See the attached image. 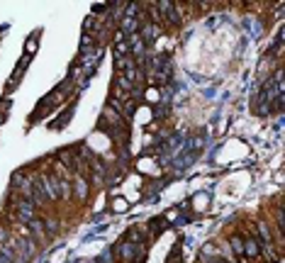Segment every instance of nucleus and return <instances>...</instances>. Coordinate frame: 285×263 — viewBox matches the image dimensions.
<instances>
[{
  "instance_id": "4468645a",
  "label": "nucleus",
  "mask_w": 285,
  "mask_h": 263,
  "mask_svg": "<svg viewBox=\"0 0 285 263\" xmlns=\"http://www.w3.org/2000/svg\"><path fill=\"white\" fill-rule=\"evenodd\" d=\"M42 224H44V232H47V236H51V234L59 232V219H54V217H44V219H42Z\"/></svg>"
},
{
  "instance_id": "dca6fc26",
  "label": "nucleus",
  "mask_w": 285,
  "mask_h": 263,
  "mask_svg": "<svg viewBox=\"0 0 285 263\" xmlns=\"http://www.w3.org/2000/svg\"><path fill=\"white\" fill-rule=\"evenodd\" d=\"M229 248H232L237 256H244V239H241V236H232V239H229Z\"/></svg>"
},
{
  "instance_id": "20e7f679",
  "label": "nucleus",
  "mask_w": 285,
  "mask_h": 263,
  "mask_svg": "<svg viewBox=\"0 0 285 263\" xmlns=\"http://www.w3.org/2000/svg\"><path fill=\"white\" fill-rule=\"evenodd\" d=\"M117 256H120L122 263H132L134 256H137V244H134V241H122V244L117 246Z\"/></svg>"
},
{
  "instance_id": "f03ea898",
  "label": "nucleus",
  "mask_w": 285,
  "mask_h": 263,
  "mask_svg": "<svg viewBox=\"0 0 285 263\" xmlns=\"http://www.w3.org/2000/svg\"><path fill=\"white\" fill-rule=\"evenodd\" d=\"M39 183L44 188V193H47V200H61V193H59V176L56 173H44L42 178H39Z\"/></svg>"
},
{
  "instance_id": "aec40b11",
  "label": "nucleus",
  "mask_w": 285,
  "mask_h": 263,
  "mask_svg": "<svg viewBox=\"0 0 285 263\" xmlns=\"http://www.w3.org/2000/svg\"><path fill=\"white\" fill-rule=\"evenodd\" d=\"M8 108H10V100L3 98V103H0V112H8Z\"/></svg>"
},
{
  "instance_id": "ddd939ff",
  "label": "nucleus",
  "mask_w": 285,
  "mask_h": 263,
  "mask_svg": "<svg viewBox=\"0 0 285 263\" xmlns=\"http://www.w3.org/2000/svg\"><path fill=\"white\" fill-rule=\"evenodd\" d=\"M166 227H168V222H166L163 217H156V219H151V222H149V234H151V236H158V234L163 232Z\"/></svg>"
},
{
  "instance_id": "6ab92c4d",
  "label": "nucleus",
  "mask_w": 285,
  "mask_h": 263,
  "mask_svg": "<svg viewBox=\"0 0 285 263\" xmlns=\"http://www.w3.org/2000/svg\"><path fill=\"white\" fill-rule=\"evenodd\" d=\"M115 202H117V205H115V210H117V212H125V210H127V202L125 200H115Z\"/></svg>"
},
{
  "instance_id": "f8f14e48",
  "label": "nucleus",
  "mask_w": 285,
  "mask_h": 263,
  "mask_svg": "<svg viewBox=\"0 0 285 263\" xmlns=\"http://www.w3.org/2000/svg\"><path fill=\"white\" fill-rule=\"evenodd\" d=\"M59 193H61V200H71L73 198V183H71V178H59Z\"/></svg>"
},
{
  "instance_id": "7ed1b4c3",
  "label": "nucleus",
  "mask_w": 285,
  "mask_h": 263,
  "mask_svg": "<svg viewBox=\"0 0 285 263\" xmlns=\"http://www.w3.org/2000/svg\"><path fill=\"white\" fill-rule=\"evenodd\" d=\"M15 217L20 219V222L30 224L32 219L37 217V207H34V202L25 200V198H17L15 200Z\"/></svg>"
},
{
  "instance_id": "f3484780",
  "label": "nucleus",
  "mask_w": 285,
  "mask_h": 263,
  "mask_svg": "<svg viewBox=\"0 0 285 263\" xmlns=\"http://www.w3.org/2000/svg\"><path fill=\"white\" fill-rule=\"evenodd\" d=\"M27 181H30V178H27V170H15V173H13V186L15 188H22Z\"/></svg>"
},
{
  "instance_id": "423d86ee",
  "label": "nucleus",
  "mask_w": 285,
  "mask_h": 263,
  "mask_svg": "<svg viewBox=\"0 0 285 263\" xmlns=\"http://www.w3.org/2000/svg\"><path fill=\"white\" fill-rule=\"evenodd\" d=\"M103 120H105L108 124L112 122V132H115V129H122V127H125V120H122V117H120V115H117V112H115L110 105H108V108H105V112H103Z\"/></svg>"
},
{
  "instance_id": "9d476101",
  "label": "nucleus",
  "mask_w": 285,
  "mask_h": 263,
  "mask_svg": "<svg viewBox=\"0 0 285 263\" xmlns=\"http://www.w3.org/2000/svg\"><path fill=\"white\" fill-rule=\"evenodd\" d=\"M258 253H261V246H258V241H256L253 236L244 239V256H246V258H256Z\"/></svg>"
},
{
  "instance_id": "4be33fe9",
  "label": "nucleus",
  "mask_w": 285,
  "mask_h": 263,
  "mask_svg": "<svg viewBox=\"0 0 285 263\" xmlns=\"http://www.w3.org/2000/svg\"><path fill=\"white\" fill-rule=\"evenodd\" d=\"M32 49H37V42H34V39H30V42H27V51H32Z\"/></svg>"
},
{
  "instance_id": "412c9836",
  "label": "nucleus",
  "mask_w": 285,
  "mask_h": 263,
  "mask_svg": "<svg viewBox=\"0 0 285 263\" xmlns=\"http://www.w3.org/2000/svg\"><path fill=\"white\" fill-rule=\"evenodd\" d=\"M166 112H168V108H163V105H161V108H156V112H154V115H156V117H163Z\"/></svg>"
},
{
  "instance_id": "39448f33",
  "label": "nucleus",
  "mask_w": 285,
  "mask_h": 263,
  "mask_svg": "<svg viewBox=\"0 0 285 263\" xmlns=\"http://www.w3.org/2000/svg\"><path fill=\"white\" fill-rule=\"evenodd\" d=\"M73 183V195L78 198V200H85L88 198V190H90V183L83 178V176H78L76 181H71Z\"/></svg>"
},
{
  "instance_id": "2eb2a0df",
  "label": "nucleus",
  "mask_w": 285,
  "mask_h": 263,
  "mask_svg": "<svg viewBox=\"0 0 285 263\" xmlns=\"http://www.w3.org/2000/svg\"><path fill=\"white\" fill-rule=\"evenodd\" d=\"M263 248V256H266V263H278L280 261V253L273 248V244H268V246H261Z\"/></svg>"
},
{
  "instance_id": "6e6552de",
  "label": "nucleus",
  "mask_w": 285,
  "mask_h": 263,
  "mask_svg": "<svg viewBox=\"0 0 285 263\" xmlns=\"http://www.w3.org/2000/svg\"><path fill=\"white\" fill-rule=\"evenodd\" d=\"M158 34V25L154 22V25H144V27H139V37H142L144 44H149V42H154Z\"/></svg>"
},
{
  "instance_id": "0eeeda50",
  "label": "nucleus",
  "mask_w": 285,
  "mask_h": 263,
  "mask_svg": "<svg viewBox=\"0 0 285 263\" xmlns=\"http://www.w3.org/2000/svg\"><path fill=\"white\" fill-rule=\"evenodd\" d=\"M139 27H142L139 17H125V20H122V30H120V32L129 37V34H137V32H139Z\"/></svg>"
},
{
  "instance_id": "f257e3e1",
  "label": "nucleus",
  "mask_w": 285,
  "mask_h": 263,
  "mask_svg": "<svg viewBox=\"0 0 285 263\" xmlns=\"http://www.w3.org/2000/svg\"><path fill=\"white\" fill-rule=\"evenodd\" d=\"M156 13H158V17H161V22H166V25H171V27H178V25H180L175 3L161 0V3H156Z\"/></svg>"
},
{
  "instance_id": "9b49d317",
  "label": "nucleus",
  "mask_w": 285,
  "mask_h": 263,
  "mask_svg": "<svg viewBox=\"0 0 285 263\" xmlns=\"http://www.w3.org/2000/svg\"><path fill=\"white\" fill-rule=\"evenodd\" d=\"M30 232L34 234V239H37V241H44V239H49L47 232H44V224H42V219H39V217H34V219L30 222Z\"/></svg>"
},
{
  "instance_id": "a211bd4d",
  "label": "nucleus",
  "mask_w": 285,
  "mask_h": 263,
  "mask_svg": "<svg viewBox=\"0 0 285 263\" xmlns=\"http://www.w3.org/2000/svg\"><path fill=\"white\" fill-rule=\"evenodd\" d=\"M71 115H73V110L68 108V110H66V112H63V115H61V117H59V120L54 122V127H56V129H63V127H66V122L71 120Z\"/></svg>"
},
{
  "instance_id": "1a4fd4ad",
  "label": "nucleus",
  "mask_w": 285,
  "mask_h": 263,
  "mask_svg": "<svg viewBox=\"0 0 285 263\" xmlns=\"http://www.w3.org/2000/svg\"><path fill=\"white\" fill-rule=\"evenodd\" d=\"M27 63H30V54H25L22 56V61H20V66H17V73L13 78H10V83H8V91H13L17 83H20V78H22V73L27 71Z\"/></svg>"
}]
</instances>
